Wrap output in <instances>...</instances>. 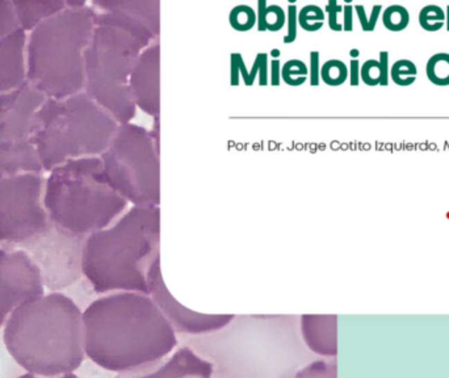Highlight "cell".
Instances as JSON below:
<instances>
[{
  "label": "cell",
  "mask_w": 449,
  "mask_h": 378,
  "mask_svg": "<svg viewBox=\"0 0 449 378\" xmlns=\"http://www.w3.org/2000/svg\"><path fill=\"white\" fill-rule=\"evenodd\" d=\"M86 357L105 370L138 375L178 347V334L150 294L113 291L83 312Z\"/></svg>",
  "instance_id": "1"
},
{
  "label": "cell",
  "mask_w": 449,
  "mask_h": 378,
  "mask_svg": "<svg viewBox=\"0 0 449 378\" xmlns=\"http://www.w3.org/2000/svg\"><path fill=\"white\" fill-rule=\"evenodd\" d=\"M3 341L32 376H70L86 359L83 313L59 291L17 307L4 325Z\"/></svg>",
  "instance_id": "2"
},
{
  "label": "cell",
  "mask_w": 449,
  "mask_h": 378,
  "mask_svg": "<svg viewBox=\"0 0 449 378\" xmlns=\"http://www.w3.org/2000/svg\"><path fill=\"white\" fill-rule=\"evenodd\" d=\"M203 354L229 377H280V370L308 361L295 315H235L219 331L193 341ZM288 375V373H286Z\"/></svg>",
  "instance_id": "3"
},
{
  "label": "cell",
  "mask_w": 449,
  "mask_h": 378,
  "mask_svg": "<svg viewBox=\"0 0 449 378\" xmlns=\"http://www.w3.org/2000/svg\"><path fill=\"white\" fill-rule=\"evenodd\" d=\"M161 206H134L84 240L82 272L99 294H149V271L161 256Z\"/></svg>",
  "instance_id": "4"
},
{
  "label": "cell",
  "mask_w": 449,
  "mask_h": 378,
  "mask_svg": "<svg viewBox=\"0 0 449 378\" xmlns=\"http://www.w3.org/2000/svg\"><path fill=\"white\" fill-rule=\"evenodd\" d=\"M44 205L55 225L87 237L111 226L129 202L108 183L102 158L84 156L53 168L45 180Z\"/></svg>",
  "instance_id": "5"
},
{
  "label": "cell",
  "mask_w": 449,
  "mask_h": 378,
  "mask_svg": "<svg viewBox=\"0 0 449 378\" xmlns=\"http://www.w3.org/2000/svg\"><path fill=\"white\" fill-rule=\"evenodd\" d=\"M118 123L89 95L51 101L36 116L35 142L45 172L71 159L100 156Z\"/></svg>",
  "instance_id": "6"
},
{
  "label": "cell",
  "mask_w": 449,
  "mask_h": 378,
  "mask_svg": "<svg viewBox=\"0 0 449 378\" xmlns=\"http://www.w3.org/2000/svg\"><path fill=\"white\" fill-rule=\"evenodd\" d=\"M108 183L134 206L161 205V150L149 130L120 124L100 155Z\"/></svg>",
  "instance_id": "7"
},
{
  "label": "cell",
  "mask_w": 449,
  "mask_h": 378,
  "mask_svg": "<svg viewBox=\"0 0 449 378\" xmlns=\"http://www.w3.org/2000/svg\"><path fill=\"white\" fill-rule=\"evenodd\" d=\"M45 179L37 172L0 177V243L23 244L48 230Z\"/></svg>",
  "instance_id": "8"
},
{
  "label": "cell",
  "mask_w": 449,
  "mask_h": 378,
  "mask_svg": "<svg viewBox=\"0 0 449 378\" xmlns=\"http://www.w3.org/2000/svg\"><path fill=\"white\" fill-rule=\"evenodd\" d=\"M41 96L26 89L0 99V177L44 174L35 142V111Z\"/></svg>",
  "instance_id": "9"
},
{
  "label": "cell",
  "mask_w": 449,
  "mask_h": 378,
  "mask_svg": "<svg viewBox=\"0 0 449 378\" xmlns=\"http://www.w3.org/2000/svg\"><path fill=\"white\" fill-rule=\"evenodd\" d=\"M45 294L39 264L24 250L0 249V327L21 305Z\"/></svg>",
  "instance_id": "10"
},
{
  "label": "cell",
  "mask_w": 449,
  "mask_h": 378,
  "mask_svg": "<svg viewBox=\"0 0 449 378\" xmlns=\"http://www.w3.org/2000/svg\"><path fill=\"white\" fill-rule=\"evenodd\" d=\"M149 294L166 316L176 334L200 336L228 326L232 314H204L188 309L172 296L162 275V256H158L149 271Z\"/></svg>",
  "instance_id": "11"
},
{
  "label": "cell",
  "mask_w": 449,
  "mask_h": 378,
  "mask_svg": "<svg viewBox=\"0 0 449 378\" xmlns=\"http://www.w3.org/2000/svg\"><path fill=\"white\" fill-rule=\"evenodd\" d=\"M136 105L149 116L161 114V51L159 44L141 53L130 75Z\"/></svg>",
  "instance_id": "12"
},
{
  "label": "cell",
  "mask_w": 449,
  "mask_h": 378,
  "mask_svg": "<svg viewBox=\"0 0 449 378\" xmlns=\"http://www.w3.org/2000/svg\"><path fill=\"white\" fill-rule=\"evenodd\" d=\"M300 335L309 352L320 356L336 354V316L304 314L298 319Z\"/></svg>",
  "instance_id": "13"
},
{
  "label": "cell",
  "mask_w": 449,
  "mask_h": 378,
  "mask_svg": "<svg viewBox=\"0 0 449 378\" xmlns=\"http://www.w3.org/2000/svg\"><path fill=\"white\" fill-rule=\"evenodd\" d=\"M214 375V366L203 354L185 345L166 360L156 366L154 372L145 375L146 377L158 378H209Z\"/></svg>",
  "instance_id": "14"
},
{
  "label": "cell",
  "mask_w": 449,
  "mask_h": 378,
  "mask_svg": "<svg viewBox=\"0 0 449 378\" xmlns=\"http://www.w3.org/2000/svg\"><path fill=\"white\" fill-rule=\"evenodd\" d=\"M427 78L437 86H449V53L434 54L425 66Z\"/></svg>",
  "instance_id": "15"
},
{
  "label": "cell",
  "mask_w": 449,
  "mask_h": 378,
  "mask_svg": "<svg viewBox=\"0 0 449 378\" xmlns=\"http://www.w3.org/2000/svg\"><path fill=\"white\" fill-rule=\"evenodd\" d=\"M383 23L390 32H402L409 26L410 13L403 6L393 4L383 12Z\"/></svg>",
  "instance_id": "16"
},
{
  "label": "cell",
  "mask_w": 449,
  "mask_h": 378,
  "mask_svg": "<svg viewBox=\"0 0 449 378\" xmlns=\"http://www.w3.org/2000/svg\"><path fill=\"white\" fill-rule=\"evenodd\" d=\"M230 26L237 32H248L257 24V13L253 10V7L239 4L231 10Z\"/></svg>",
  "instance_id": "17"
},
{
  "label": "cell",
  "mask_w": 449,
  "mask_h": 378,
  "mask_svg": "<svg viewBox=\"0 0 449 378\" xmlns=\"http://www.w3.org/2000/svg\"><path fill=\"white\" fill-rule=\"evenodd\" d=\"M419 24L425 32H439L446 26V11L437 4L425 6L419 12Z\"/></svg>",
  "instance_id": "18"
},
{
  "label": "cell",
  "mask_w": 449,
  "mask_h": 378,
  "mask_svg": "<svg viewBox=\"0 0 449 378\" xmlns=\"http://www.w3.org/2000/svg\"><path fill=\"white\" fill-rule=\"evenodd\" d=\"M418 75V70L415 63L411 62L409 60H399L393 63L390 69V78L392 80L401 87L411 86Z\"/></svg>",
  "instance_id": "19"
},
{
  "label": "cell",
  "mask_w": 449,
  "mask_h": 378,
  "mask_svg": "<svg viewBox=\"0 0 449 378\" xmlns=\"http://www.w3.org/2000/svg\"><path fill=\"white\" fill-rule=\"evenodd\" d=\"M324 11L320 6L310 4L301 8L298 12V24L306 32H317L323 26Z\"/></svg>",
  "instance_id": "20"
},
{
  "label": "cell",
  "mask_w": 449,
  "mask_h": 378,
  "mask_svg": "<svg viewBox=\"0 0 449 378\" xmlns=\"http://www.w3.org/2000/svg\"><path fill=\"white\" fill-rule=\"evenodd\" d=\"M322 80L327 86H340L343 84L348 78V69L346 63L339 60H330L322 66Z\"/></svg>",
  "instance_id": "21"
},
{
  "label": "cell",
  "mask_w": 449,
  "mask_h": 378,
  "mask_svg": "<svg viewBox=\"0 0 449 378\" xmlns=\"http://www.w3.org/2000/svg\"><path fill=\"white\" fill-rule=\"evenodd\" d=\"M308 66L300 60H291L282 66V80L289 86H301L308 79Z\"/></svg>",
  "instance_id": "22"
},
{
  "label": "cell",
  "mask_w": 449,
  "mask_h": 378,
  "mask_svg": "<svg viewBox=\"0 0 449 378\" xmlns=\"http://www.w3.org/2000/svg\"><path fill=\"white\" fill-rule=\"evenodd\" d=\"M360 78L368 86H377L381 84L383 79V70L380 61L377 60H368L360 67Z\"/></svg>",
  "instance_id": "23"
},
{
  "label": "cell",
  "mask_w": 449,
  "mask_h": 378,
  "mask_svg": "<svg viewBox=\"0 0 449 378\" xmlns=\"http://www.w3.org/2000/svg\"><path fill=\"white\" fill-rule=\"evenodd\" d=\"M354 10L356 11V13H358V17H359L361 29H363L364 32H373V30L376 29L377 21H378V17H380L381 11H383V6H380V4L373 6L372 12H371V16H369V17L367 16L365 8H364V6H361V4H358Z\"/></svg>",
  "instance_id": "24"
},
{
  "label": "cell",
  "mask_w": 449,
  "mask_h": 378,
  "mask_svg": "<svg viewBox=\"0 0 449 378\" xmlns=\"http://www.w3.org/2000/svg\"><path fill=\"white\" fill-rule=\"evenodd\" d=\"M257 73H260L259 74L260 86H267V83H268V54L267 53H259L255 58L253 70L250 73V79H251L253 84H254Z\"/></svg>",
  "instance_id": "25"
},
{
  "label": "cell",
  "mask_w": 449,
  "mask_h": 378,
  "mask_svg": "<svg viewBox=\"0 0 449 378\" xmlns=\"http://www.w3.org/2000/svg\"><path fill=\"white\" fill-rule=\"evenodd\" d=\"M285 21H286V15L280 6L271 4L267 7V17H266L267 30L279 32L282 29V26H285Z\"/></svg>",
  "instance_id": "26"
},
{
  "label": "cell",
  "mask_w": 449,
  "mask_h": 378,
  "mask_svg": "<svg viewBox=\"0 0 449 378\" xmlns=\"http://www.w3.org/2000/svg\"><path fill=\"white\" fill-rule=\"evenodd\" d=\"M329 364L323 363V361H309L308 366H304L302 370L297 372L295 377H323V376H329L330 370L327 369Z\"/></svg>",
  "instance_id": "27"
},
{
  "label": "cell",
  "mask_w": 449,
  "mask_h": 378,
  "mask_svg": "<svg viewBox=\"0 0 449 378\" xmlns=\"http://www.w3.org/2000/svg\"><path fill=\"white\" fill-rule=\"evenodd\" d=\"M297 24H298V10L295 4L288 7V33L284 36V44H292L297 38Z\"/></svg>",
  "instance_id": "28"
},
{
  "label": "cell",
  "mask_w": 449,
  "mask_h": 378,
  "mask_svg": "<svg viewBox=\"0 0 449 378\" xmlns=\"http://www.w3.org/2000/svg\"><path fill=\"white\" fill-rule=\"evenodd\" d=\"M326 12H327V16H329V26H330V29H333L334 32H342L343 30V26L339 23L338 15L343 12V7L339 6L336 0H329V3L326 6Z\"/></svg>",
  "instance_id": "29"
},
{
  "label": "cell",
  "mask_w": 449,
  "mask_h": 378,
  "mask_svg": "<svg viewBox=\"0 0 449 378\" xmlns=\"http://www.w3.org/2000/svg\"><path fill=\"white\" fill-rule=\"evenodd\" d=\"M320 60H321L320 51L310 53V83H311V86L320 84V78H321Z\"/></svg>",
  "instance_id": "30"
},
{
  "label": "cell",
  "mask_w": 449,
  "mask_h": 378,
  "mask_svg": "<svg viewBox=\"0 0 449 378\" xmlns=\"http://www.w3.org/2000/svg\"><path fill=\"white\" fill-rule=\"evenodd\" d=\"M267 0H257V30L259 32H266L267 30Z\"/></svg>",
  "instance_id": "31"
},
{
  "label": "cell",
  "mask_w": 449,
  "mask_h": 378,
  "mask_svg": "<svg viewBox=\"0 0 449 378\" xmlns=\"http://www.w3.org/2000/svg\"><path fill=\"white\" fill-rule=\"evenodd\" d=\"M378 61H380L381 70H383L381 86H387V83H389V75H390V70H389V53L387 51H381Z\"/></svg>",
  "instance_id": "32"
},
{
  "label": "cell",
  "mask_w": 449,
  "mask_h": 378,
  "mask_svg": "<svg viewBox=\"0 0 449 378\" xmlns=\"http://www.w3.org/2000/svg\"><path fill=\"white\" fill-rule=\"evenodd\" d=\"M280 78H282L280 61H279V58H273V61L271 62V84L272 86H279L280 84Z\"/></svg>",
  "instance_id": "33"
},
{
  "label": "cell",
  "mask_w": 449,
  "mask_h": 378,
  "mask_svg": "<svg viewBox=\"0 0 449 378\" xmlns=\"http://www.w3.org/2000/svg\"><path fill=\"white\" fill-rule=\"evenodd\" d=\"M351 64H349V80H351V86H359L360 80V62L358 60H351Z\"/></svg>",
  "instance_id": "34"
},
{
  "label": "cell",
  "mask_w": 449,
  "mask_h": 378,
  "mask_svg": "<svg viewBox=\"0 0 449 378\" xmlns=\"http://www.w3.org/2000/svg\"><path fill=\"white\" fill-rule=\"evenodd\" d=\"M343 13H345L343 29L346 32H352V29H354V7L351 4H346L343 7Z\"/></svg>",
  "instance_id": "35"
},
{
  "label": "cell",
  "mask_w": 449,
  "mask_h": 378,
  "mask_svg": "<svg viewBox=\"0 0 449 378\" xmlns=\"http://www.w3.org/2000/svg\"><path fill=\"white\" fill-rule=\"evenodd\" d=\"M152 138L154 141L155 146L158 150H161V142H159V137H161V127H159V116L154 117V127L150 130Z\"/></svg>",
  "instance_id": "36"
},
{
  "label": "cell",
  "mask_w": 449,
  "mask_h": 378,
  "mask_svg": "<svg viewBox=\"0 0 449 378\" xmlns=\"http://www.w3.org/2000/svg\"><path fill=\"white\" fill-rule=\"evenodd\" d=\"M359 54V49H351V51H349V55H351V58H352V60H358Z\"/></svg>",
  "instance_id": "37"
},
{
  "label": "cell",
  "mask_w": 449,
  "mask_h": 378,
  "mask_svg": "<svg viewBox=\"0 0 449 378\" xmlns=\"http://www.w3.org/2000/svg\"><path fill=\"white\" fill-rule=\"evenodd\" d=\"M271 55H272L273 58H279V57H280V51H279V49H272V51H271Z\"/></svg>",
  "instance_id": "38"
},
{
  "label": "cell",
  "mask_w": 449,
  "mask_h": 378,
  "mask_svg": "<svg viewBox=\"0 0 449 378\" xmlns=\"http://www.w3.org/2000/svg\"><path fill=\"white\" fill-rule=\"evenodd\" d=\"M446 24H447V30L449 32V6H447V11H446Z\"/></svg>",
  "instance_id": "39"
},
{
  "label": "cell",
  "mask_w": 449,
  "mask_h": 378,
  "mask_svg": "<svg viewBox=\"0 0 449 378\" xmlns=\"http://www.w3.org/2000/svg\"><path fill=\"white\" fill-rule=\"evenodd\" d=\"M352 1H354V0H345V3H346V4H351Z\"/></svg>",
  "instance_id": "40"
},
{
  "label": "cell",
  "mask_w": 449,
  "mask_h": 378,
  "mask_svg": "<svg viewBox=\"0 0 449 378\" xmlns=\"http://www.w3.org/2000/svg\"><path fill=\"white\" fill-rule=\"evenodd\" d=\"M288 1H289V3H291V4H295V1H297V0H288Z\"/></svg>",
  "instance_id": "41"
}]
</instances>
